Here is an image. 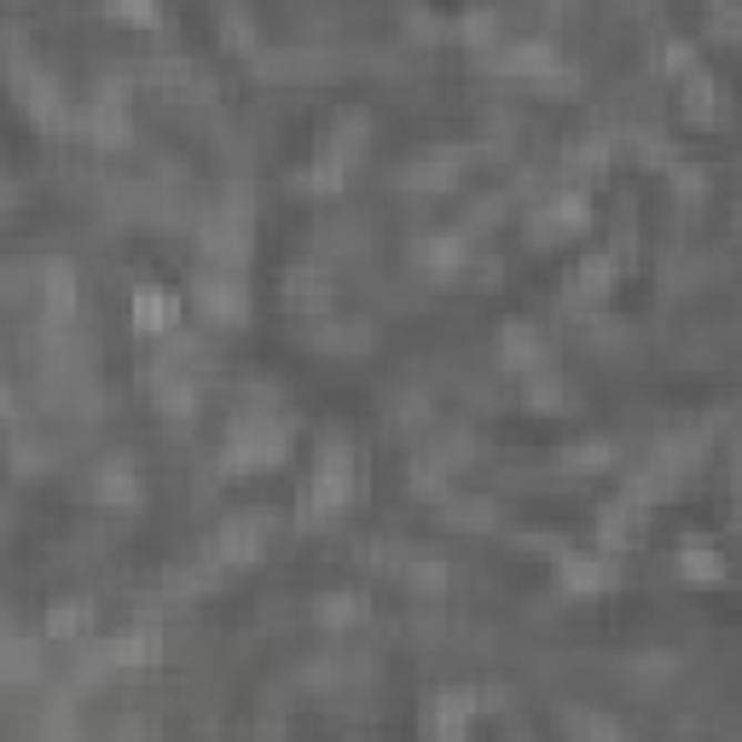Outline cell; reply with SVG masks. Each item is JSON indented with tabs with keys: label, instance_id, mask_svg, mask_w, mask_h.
I'll list each match as a JSON object with an SVG mask.
<instances>
[{
	"label": "cell",
	"instance_id": "obj_4",
	"mask_svg": "<svg viewBox=\"0 0 742 742\" xmlns=\"http://www.w3.org/2000/svg\"><path fill=\"white\" fill-rule=\"evenodd\" d=\"M557 580L569 586V592H603V586H616V562L609 557H562Z\"/></svg>",
	"mask_w": 742,
	"mask_h": 742
},
{
	"label": "cell",
	"instance_id": "obj_14",
	"mask_svg": "<svg viewBox=\"0 0 742 742\" xmlns=\"http://www.w3.org/2000/svg\"><path fill=\"white\" fill-rule=\"evenodd\" d=\"M93 499H105V505H128V499H140V488L128 481V470H122V458H111V470L93 481Z\"/></svg>",
	"mask_w": 742,
	"mask_h": 742
},
{
	"label": "cell",
	"instance_id": "obj_6",
	"mask_svg": "<svg viewBox=\"0 0 742 742\" xmlns=\"http://www.w3.org/2000/svg\"><path fill=\"white\" fill-rule=\"evenodd\" d=\"M262 540H267V528L262 522H250V517H238V522H226L221 528V557H233V562H255V551H262Z\"/></svg>",
	"mask_w": 742,
	"mask_h": 742
},
{
	"label": "cell",
	"instance_id": "obj_9",
	"mask_svg": "<svg viewBox=\"0 0 742 742\" xmlns=\"http://www.w3.org/2000/svg\"><path fill=\"white\" fill-rule=\"evenodd\" d=\"M174 314H181V302H174L169 291H134V319L145 325V331H169L174 325Z\"/></svg>",
	"mask_w": 742,
	"mask_h": 742
},
{
	"label": "cell",
	"instance_id": "obj_15",
	"mask_svg": "<svg viewBox=\"0 0 742 742\" xmlns=\"http://www.w3.org/2000/svg\"><path fill=\"white\" fill-rule=\"evenodd\" d=\"M598 465H609V441H586L569 453V470H598Z\"/></svg>",
	"mask_w": 742,
	"mask_h": 742
},
{
	"label": "cell",
	"instance_id": "obj_13",
	"mask_svg": "<svg viewBox=\"0 0 742 742\" xmlns=\"http://www.w3.org/2000/svg\"><path fill=\"white\" fill-rule=\"evenodd\" d=\"M679 575L684 580H720L725 562H720V551H708V546H684L679 551Z\"/></svg>",
	"mask_w": 742,
	"mask_h": 742
},
{
	"label": "cell",
	"instance_id": "obj_5",
	"mask_svg": "<svg viewBox=\"0 0 742 742\" xmlns=\"http://www.w3.org/2000/svg\"><path fill=\"white\" fill-rule=\"evenodd\" d=\"M41 302L53 314H70L75 308V267L59 262V255H53V262H41Z\"/></svg>",
	"mask_w": 742,
	"mask_h": 742
},
{
	"label": "cell",
	"instance_id": "obj_10",
	"mask_svg": "<svg viewBox=\"0 0 742 742\" xmlns=\"http://www.w3.org/2000/svg\"><path fill=\"white\" fill-rule=\"evenodd\" d=\"M499 348H505V360L517 366V372H540V354H546V348H540V337H533L528 325H510Z\"/></svg>",
	"mask_w": 742,
	"mask_h": 742
},
{
	"label": "cell",
	"instance_id": "obj_8",
	"mask_svg": "<svg viewBox=\"0 0 742 742\" xmlns=\"http://www.w3.org/2000/svg\"><path fill=\"white\" fill-rule=\"evenodd\" d=\"M140 661H157V627H134L111 644V668H140Z\"/></svg>",
	"mask_w": 742,
	"mask_h": 742
},
{
	"label": "cell",
	"instance_id": "obj_16",
	"mask_svg": "<svg viewBox=\"0 0 742 742\" xmlns=\"http://www.w3.org/2000/svg\"><path fill=\"white\" fill-rule=\"evenodd\" d=\"M319 621H331V627H343V621H354V598H348V592H331V598L319 603Z\"/></svg>",
	"mask_w": 742,
	"mask_h": 742
},
{
	"label": "cell",
	"instance_id": "obj_2",
	"mask_svg": "<svg viewBox=\"0 0 742 742\" xmlns=\"http://www.w3.org/2000/svg\"><path fill=\"white\" fill-rule=\"evenodd\" d=\"M470 720H476V690H441L435 697V736L441 742H465V731H470Z\"/></svg>",
	"mask_w": 742,
	"mask_h": 742
},
{
	"label": "cell",
	"instance_id": "obj_1",
	"mask_svg": "<svg viewBox=\"0 0 742 742\" xmlns=\"http://www.w3.org/2000/svg\"><path fill=\"white\" fill-rule=\"evenodd\" d=\"M499 64L510 70V75H557V47L551 41H540V35H522V41H505V53H499Z\"/></svg>",
	"mask_w": 742,
	"mask_h": 742
},
{
	"label": "cell",
	"instance_id": "obj_11",
	"mask_svg": "<svg viewBox=\"0 0 742 742\" xmlns=\"http://www.w3.org/2000/svg\"><path fill=\"white\" fill-rule=\"evenodd\" d=\"M713 93H720V88H713V75H708V70H690V75H684V111L697 116V122H708L713 105H720Z\"/></svg>",
	"mask_w": 742,
	"mask_h": 742
},
{
	"label": "cell",
	"instance_id": "obj_12",
	"mask_svg": "<svg viewBox=\"0 0 742 742\" xmlns=\"http://www.w3.org/2000/svg\"><path fill=\"white\" fill-rule=\"evenodd\" d=\"M609 278H616V262H609V255H586L575 267V296H603Z\"/></svg>",
	"mask_w": 742,
	"mask_h": 742
},
{
	"label": "cell",
	"instance_id": "obj_3",
	"mask_svg": "<svg viewBox=\"0 0 742 742\" xmlns=\"http://www.w3.org/2000/svg\"><path fill=\"white\" fill-rule=\"evenodd\" d=\"M197 302H203V308H210L215 319H244V314H250L244 285H238V278H226V273L197 278Z\"/></svg>",
	"mask_w": 742,
	"mask_h": 742
},
{
	"label": "cell",
	"instance_id": "obj_17",
	"mask_svg": "<svg viewBox=\"0 0 742 742\" xmlns=\"http://www.w3.org/2000/svg\"><path fill=\"white\" fill-rule=\"evenodd\" d=\"M82 621H88V616L70 603V609H59V616H47V632H53V638H70V632H82Z\"/></svg>",
	"mask_w": 742,
	"mask_h": 742
},
{
	"label": "cell",
	"instance_id": "obj_7",
	"mask_svg": "<svg viewBox=\"0 0 742 742\" xmlns=\"http://www.w3.org/2000/svg\"><path fill=\"white\" fill-rule=\"evenodd\" d=\"M465 255H470V238H465V233H435V238H424V244H418V262H424V267H435V273L458 267Z\"/></svg>",
	"mask_w": 742,
	"mask_h": 742
}]
</instances>
